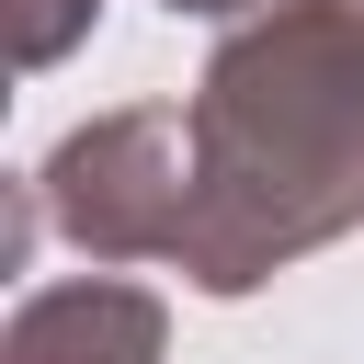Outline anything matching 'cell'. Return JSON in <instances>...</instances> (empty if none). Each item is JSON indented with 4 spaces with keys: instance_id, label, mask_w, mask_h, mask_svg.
Segmentation results:
<instances>
[{
    "instance_id": "6da1fadb",
    "label": "cell",
    "mask_w": 364,
    "mask_h": 364,
    "mask_svg": "<svg viewBox=\"0 0 364 364\" xmlns=\"http://www.w3.org/2000/svg\"><path fill=\"white\" fill-rule=\"evenodd\" d=\"M353 216H364V11L273 0L205 68L182 273L205 296H239L273 262L341 239Z\"/></svg>"
},
{
    "instance_id": "7a4b0ae2",
    "label": "cell",
    "mask_w": 364,
    "mask_h": 364,
    "mask_svg": "<svg viewBox=\"0 0 364 364\" xmlns=\"http://www.w3.org/2000/svg\"><path fill=\"white\" fill-rule=\"evenodd\" d=\"M46 205L80 250L102 262H136V250H171L182 262V228H193V125L182 114H102L80 125L57 159H46Z\"/></svg>"
},
{
    "instance_id": "3957f363",
    "label": "cell",
    "mask_w": 364,
    "mask_h": 364,
    "mask_svg": "<svg viewBox=\"0 0 364 364\" xmlns=\"http://www.w3.org/2000/svg\"><path fill=\"white\" fill-rule=\"evenodd\" d=\"M11 364H159V296L91 273V284H46L11 318Z\"/></svg>"
},
{
    "instance_id": "277c9868",
    "label": "cell",
    "mask_w": 364,
    "mask_h": 364,
    "mask_svg": "<svg viewBox=\"0 0 364 364\" xmlns=\"http://www.w3.org/2000/svg\"><path fill=\"white\" fill-rule=\"evenodd\" d=\"M80 23H91V0H23V57H57Z\"/></svg>"
},
{
    "instance_id": "5b68a950",
    "label": "cell",
    "mask_w": 364,
    "mask_h": 364,
    "mask_svg": "<svg viewBox=\"0 0 364 364\" xmlns=\"http://www.w3.org/2000/svg\"><path fill=\"white\" fill-rule=\"evenodd\" d=\"M171 11H239V0H171Z\"/></svg>"
}]
</instances>
